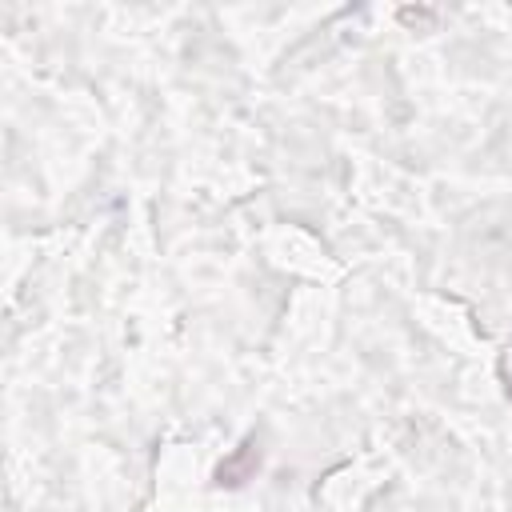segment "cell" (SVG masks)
Masks as SVG:
<instances>
[{
  "instance_id": "cell-1",
  "label": "cell",
  "mask_w": 512,
  "mask_h": 512,
  "mask_svg": "<svg viewBox=\"0 0 512 512\" xmlns=\"http://www.w3.org/2000/svg\"><path fill=\"white\" fill-rule=\"evenodd\" d=\"M256 472H260V444H256V440H244L228 460H220L216 484H220V488H240V484H248Z\"/></svg>"
}]
</instances>
